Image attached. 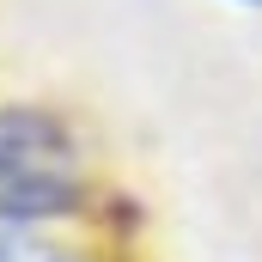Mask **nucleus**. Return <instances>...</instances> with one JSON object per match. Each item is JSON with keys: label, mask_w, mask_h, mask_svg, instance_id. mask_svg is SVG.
<instances>
[{"label": "nucleus", "mask_w": 262, "mask_h": 262, "mask_svg": "<svg viewBox=\"0 0 262 262\" xmlns=\"http://www.w3.org/2000/svg\"><path fill=\"white\" fill-rule=\"evenodd\" d=\"M92 201V152L49 104H0V220L55 226Z\"/></svg>", "instance_id": "obj_1"}, {"label": "nucleus", "mask_w": 262, "mask_h": 262, "mask_svg": "<svg viewBox=\"0 0 262 262\" xmlns=\"http://www.w3.org/2000/svg\"><path fill=\"white\" fill-rule=\"evenodd\" d=\"M0 262H85V250L49 226H6L0 220Z\"/></svg>", "instance_id": "obj_2"}, {"label": "nucleus", "mask_w": 262, "mask_h": 262, "mask_svg": "<svg viewBox=\"0 0 262 262\" xmlns=\"http://www.w3.org/2000/svg\"><path fill=\"white\" fill-rule=\"evenodd\" d=\"M250 6H262V0H250Z\"/></svg>", "instance_id": "obj_3"}]
</instances>
